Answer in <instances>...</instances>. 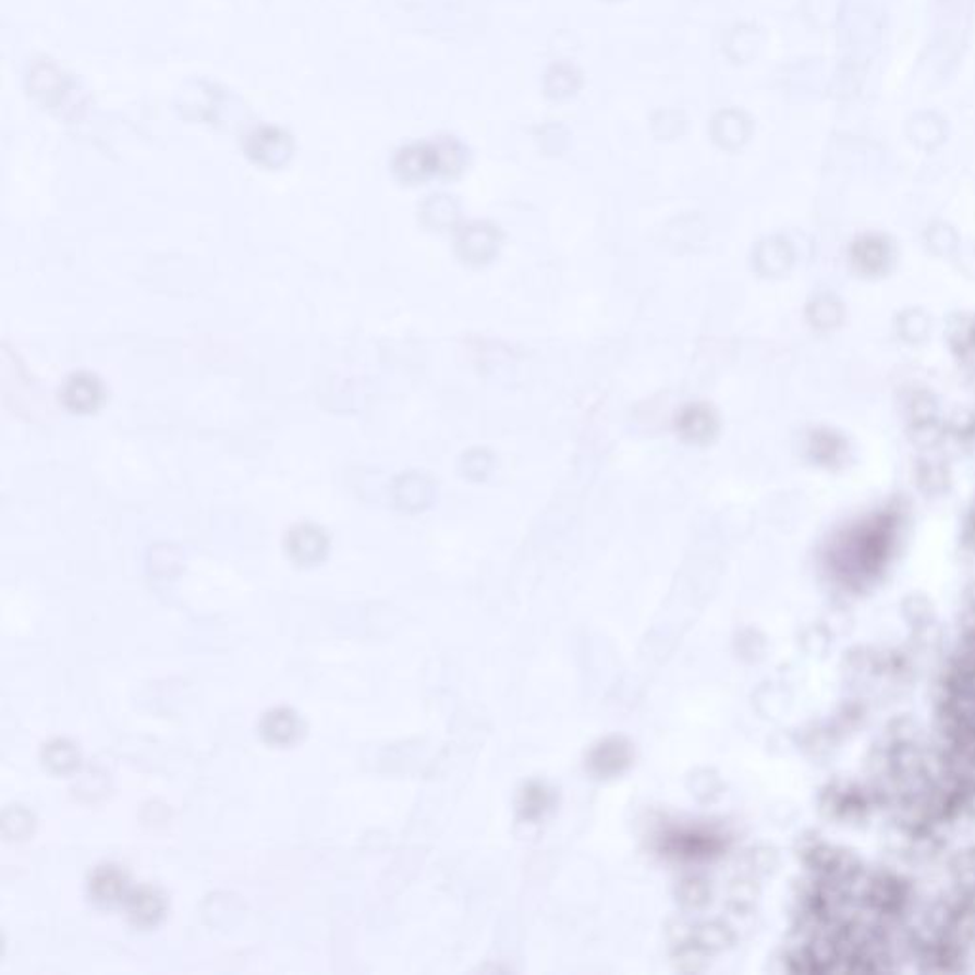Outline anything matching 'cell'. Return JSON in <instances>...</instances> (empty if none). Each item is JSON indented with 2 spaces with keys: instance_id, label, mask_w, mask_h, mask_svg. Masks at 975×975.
<instances>
[{
  "instance_id": "obj_1",
  "label": "cell",
  "mask_w": 975,
  "mask_h": 975,
  "mask_svg": "<svg viewBox=\"0 0 975 975\" xmlns=\"http://www.w3.org/2000/svg\"><path fill=\"white\" fill-rule=\"evenodd\" d=\"M503 233L490 221H471L458 229L455 254L471 267H486L499 256Z\"/></svg>"
},
{
  "instance_id": "obj_2",
  "label": "cell",
  "mask_w": 975,
  "mask_h": 975,
  "mask_svg": "<svg viewBox=\"0 0 975 975\" xmlns=\"http://www.w3.org/2000/svg\"><path fill=\"white\" fill-rule=\"evenodd\" d=\"M674 431L690 447H709L719 439V412L707 402H690L674 417Z\"/></svg>"
},
{
  "instance_id": "obj_3",
  "label": "cell",
  "mask_w": 975,
  "mask_h": 975,
  "mask_svg": "<svg viewBox=\"0 0 975 975\" xmlns=\"http://www.w3.org/2000/svg\"><path fill=\"white\" fill-rule=\"evenodd\" d=\"M244 151L264 168H282L294 155V142L284 130L259 126L244 139Z\"/></svg>"
},
{
  "instance_id": "obj_4",
  "label": "cell",
  "mask_w": 975,
  "mask_h": 975,
  "mask_svg": "<svg viewBox=\"0 0 975 975\" xmlns=\"http://www.w3.org/2000/svg\"><path fill=\"white\" fill-rule=\"evenodd\" d=\"M288 559L297 566H315L320 564L330 549V539L325 529L317 524H297L290 529L284 539Z\"/></svg>"
},
{
  "instance_id": "obj_5",
  "label": "cell",
  "mask_w": 975,
  "mask_h": 975,
  "mask_svg": "<svg viewBox=\"0 0 975 975\" xmlns=\"http://www.w3.org/2000/svg\"><path fill=\"white\" fill-rule=\"evenodd\" d=\"M393 172L402 183L416 185L439 175L435 144H410L394 155Z\"/></svg>"
},
{
  "instance_id": "obj_6",
  "label": "cell",
  "mask_w": 975,
  "mask_h": 975,
  "mask_svg": "<svg viewBox=\"0 0 975 975\" xmlns=\"http://www.w3.org/2000/svg\"><path fill=\"white\" fill-rule=\"evenodd\" d=\"M106 401V387L90 371L71 374L61 386V402L75 414H92Z\"/></svg>"
},
{
  "instance_id": "obj_7",
  "label": "cell",
  "mask_w": 975,
  "mask_h": 975,
  "mask_svg": "<svg viewBox=\"0 0 975 975\" xmlns=\"http://www.w3.org/2000/svg\"><path fill=\"white\" fill-rule=\"evenodd\" d=\"M391 498L394 505L406 513H419L435 503L437 488L431 477L419 471H409L399 478H394L391 486Z\"/></svg>"
},
{
  "instance_id": "obj_8",
  "label": "cell",
  "mask_w": 975,
  "mask_h": 975,
  "mask_svg": "<svg viewBox=\"0 0 975 975\" xmlns=\"http://www.w3.org/2000/svg\"><path fill=\"white\" fill-rule=\"evenodd\" d=\"M88 892L94 903H98L99 907H117L124 905L129 900L130 878L126 870L117 867V865H103L92 873L90 882H88Z\"/></svg>"
},
{
  "instance_id": "obj_9",
  "label": "cell",
  "mask_w": 975,
  "mask_h": 975,
  "mask_svg": "<svg viewBox=\"0 0 975 975\" xmlns=\"http://www.w3.org/2000/svg\"><path fill=\"white\" fill-rule=\"evenodd\" d=\"M27 86L33 98L42 106L53 107L63 99V94L68 90V81L63 71L52 61H37L29 69Z\"/></svg>"
},
{
  "instance_id": "obj_10",
  "label": "cell",
  "mask_w": 975,
  "mask_h": 975,
  "mask_svg": "<svg viewBox=\"0 0 975 975\" xmlns=\"http://www.w3.org/2000/svg\"><path fill=\"white\" fill-rule=\"evenodd\" d=\"M124 905H126L130 923L137 926V928H153V926H157L167 915L168 907L164 893L157 890V888H151V886L132 890Z\"/></svg>"
},
{
  "instance_id": "obj_11",
  "label": "cell",
  "mask_w": 975,
  "mask_h": 975,
  "mask_svg": "<svg viewBox=\"0 0 975 975\" xmlns=\"http://www.w3.org/2000/svg\"><path fill=\"white\" fill-rule=\"evenodd\" d=\"M259 733L269 745L290 747L303 735V722L292 709H272L259 722Z\"/></svg>"
},
{
  "instance_id": "obj_12",
  "label": "cell",
  "mask_w": 975,
  "mask_h": 975,
  "mask_svg": "<svg viewBox=\"0 0 975 975\" xmlns=\"http://www.w3.org/2000/svg\"><path fill=\"white\" fill-rule=\"evenodd\" d=\"M748 132H751V124H748L747 117L741 113V111H735V109L720 111V113L712 119V139H715L722 149H728V151L738 149V147L747 139Z\"/></svg>"
},
{
  "instance_id": "obj_13",
  "label": "cell",
  "mask_w": 975,
  "mask_h": 975,
  "mask_svg": "<svg viewBox=\"0 0 975 975\" xmlns=\"http://www.w3.org/2000/svg\"><path fill=\"white\" fill-rule=\"evenodd\" d=\"M419 216H422L425 228L442 233V231H450V229L460 226L462 210H460L455 198L448 197V195H432L422 205Z\"/></svg>"
},
{
  "instance_id": "obj_14",
  "label": "cell",
  "mask_w": 975,
  "mask_h": 975,
  "mask_svg": "<svg viewBox=\"0 0 975 975\" xmlns=\"http://www.w3.org/2000/svg\"><path fill=\"white\" fill-rule=\"evenodd\" d=\"M545 92L549 98L564 99L574 96L582 86V73L570 63H554L545 75Z\"/></svg>"
},
{
  "instance_id": "obj_15",
  "label": "cell",
  "mask_w": 975,
  "mask_h": 975,
  "mask_svg": "<svg viewBox=\"0 0 975 975\" xmlns=\"http://www.w3.org/2000/svg\"><path fill=\"white\" fill-rule=\"evenodd\" d=\"M42 763L52 773H69L76 770L81 755L75 743L69 740H53L42 748Z\"/></svg>"
},
{
  "instance_id": "obj_16",
  "label": "cell",
  "mask_w": 975,
  "mask_h": 975,
  "mask_svg": "<svg viewBox=\"0 0 975 975\" xmlns=\"http://www.w3.org/2000/svg\"><path fill=\"white\" fill-rule=\"evenodd\" d=\"M435 144L439 159V175L454 178L467 167V149L454 137H440Z\"/></svg>"
},
{
  "instance_id": "obj_17",
  "label": "cell",
  "mask_w": 975,
  "mask_h": 975,
  "mask_svg": "<svg viewBox=\"0 0 975 975\" xmlns=\"http://www.w3.org/2000/svg\"><path fill=\"white\" fill-rule=\"evenodd\" d=\"M493 467H496V458L486 448H473L462 455V462H460L463 477L471 483H483L490 477Z\"/></svg>"
},
{
  "instance_id": "obj_18",
  "label": "cell",
  "mask_w": 975,
  "mask_h": 975,
  "mask_svg": "<svg viewBox=\"0 0 975 975\" xmlns=\"http://www.w3.org/2000/svg\"><path fill=\"white\" fill-rule=\"evenodd\" d=\"M4 821H14L15 825H2V831L7 832L15 827L14 834L15 839H23L27 832L31 831V827H33V817H31L29 812H25V809L15 808L12 812H7L4 817H2Z\"/></svg>"
}]
</instances>
